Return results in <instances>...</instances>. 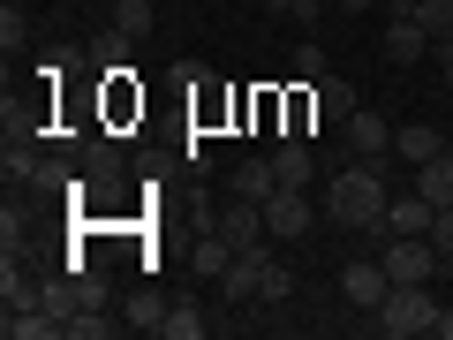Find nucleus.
<instances>
[{
	"instance_id": "obj_14",
	"label": "nucleus",
	"mask_w": 453,
	"mask_h": 340,
	"mask_svg": "<svg viewBox=\"0 0 453 340\" xmlns=\"http://www.w3.org/2000/svg\"><path fill=\"white\" fill-rule=\"evenodd\" d=\"M393 151H401L408 166H423V159H438V151H446V136H438L431 121H416V129H393Z\"/></svg>"
},
{
	"instance_id": "obj_22",
	"label": "nucleus",
	"mask_w": 453,
	"mask_h": 340,
	"mask_svg": "<svg viewBox=\"0 0 453 340\" xmlns=\"http://www.w3.org/2000/svg\"><path fill=\"white\" fill-rule=\"evenodd\" d=\"M295 76L318 83V76H325V53H318V46H303V53H295Z\"/></svg>"
},
{
	"instance_id": "obj_24",
	"label": "nucleus",
	"mask_w": 453,
	"mask_h": 340,
	"mask_svg": "<svg viewBox=\"0 0 453 340\" xmlns=\"http://www.w3.org/2000/svg\"><path fill=\"white\" fill-rule=\"evenodd\" d=\"M318 8H325V0H295L288 16H295V23H318Z\"/></svg>"
},
{
	"instance_id": "obj_17",
	"label": "nucleus",
	"mask_w": 453,
	"mask_h": 340,
	"mask_svg": "<svg viewBox=\"0 0 453 340\" xmlns=\"http://www.w3.org/2000/svg\"><path fill=\"white\" fill-rule=\"evenodd\" d=\"M159 333H166V340H204L211 318H204L196 303H166V325H159Z\"/></svg>"
},
{
	"instance_id": "obj_6",
	"label": "nucleus",
	"mask_w": 453,
	"mask_h": 340,
	"mask_svg": "<svg viewBox=\"0 0 453 340\" xmlns=\"http://www.w3.org/2000/svg\"><path fill=\"white\" fill-rule=\"evenodd\" d=\"M340 136H348V159H386L393 151V129H386V113L356 106L348 121H340Z\"/></svg>"
},
{
	"instance_id": "obj_7",
	"label": "nucleus",
	"mask_w": 453,
	"mask_h": 340,
	"mask_svg": "<svg viewBox=\"0 0 453 340\" xmlns=\"http://www.w3.org/2000/svg\"><path fill=\"white\" fill-rule=\"evenodd\" d=\"M219 235L234 250H265V235H273V227H265V205H257V197H234V205L219 212Z\"/></svg>"
},
{
	"instance_id": "obj_3",
	"label": "nucleus",
	"mask_w": 453,
	"mask_h": 340,
	"mask_svg": "<svg viewBox=\"0 0 453 340\" xmlns=\"http://www.w3.org/2000/svg\"><path fill=\"white\" fill-rule=\"evenodd\" d=\"M378 258H386L393 288H431V273L446 265V258L431 250V235H386V250H378Z\"/></svg>"
},
{
	"instance_id": "obj_12",
	"label": "nucleus",
	"mask_w": 453,
	"mask_h": 340,
	"mask_svg": "<svg viewBox=\"0 0 453 340\" xmlns=\"http://www.w3.org/2000/svg\"><path fill=\"white\" fill-rule=\"evenodd\" d=\"M310 91H318V121H348V113L363 106V98H356V83H348V76H333V68H325V76L310 83Z\"/></svg>"
},
{
	"instance_id": "obj_15",
	"label": "nucleus",
	"mask_w": 453,
	"mask_h": 340,
	"mask_svg": "<svg viewBox=\"0 0 453 340\" xmlns=\"http://www.w3.org/2000/svg\"><path fill=\"white\" fill-rule=\"evenodd\" d=\"M416 189L431 197V205H453V151H438V159L416 166Z\"/></svg>"
},
{
	"instance_id": "obj_25",
	"label": "nucleus",
	"mask_w": 453,
	"mask_h": 340,
	"mask_svg": "<svg viewBox=\"0 0 453 340\" xmlns=\"http://www.w3.org/2000/svg\"><path fill=\"white\" fill-rule=\"evenodd\" d=\"M438 340H453V303H446V310H438Z\"/></svg>"
},
{
	"instance_id": "obj_21",
	"label": "nucleus",
	"mask_w": 453,
	"mask_h": 340,
	"mask_svg": "<svg viewBox=\"0 0 453 340\" xmlns=\"http://www.w3.org/2000/svg\"><path fill=\"white\" fill-rule=\"evenodd\" d=\"M431 250H438V258H453V205H438V220H431Z\"/></svg>"
},
{
	"instance_id": "obj_9",
	"label": "nucleus",
	"mask_w": 453,
	"mask_h": 340,
	"mask_svg": "<svg viewBox=\"0 0 453 340\" xmlns=\"http://www.w3.org/2000/svg\"><path fill=\"white\" fill-rule=\"evenodd\" d=\"M273 166H280V189H310V182H318V151H310L303 136H280Z\"/></svg>"
},
{
	"instance_id": "obj_10",
	"label": "nucleus",
	"mask_w": 453,
	"mask_h": 340,
	"mask_svg": "<svg viewBox=\"0 0 453 340\" xmlns=\"http://www.w3.org/2000/svg\"><path fill=\"white\" fill-rule=\"evenodd\" d=\"M431 220H438V205L423 189H408V197L386 205V235H431Z\"/></svg>"
},
{
	"instance_id": "obj_18",
	"label": "nucleus",
	"mask_w": 453,
	"mask_h": 340,
	"mask_svg": "<svg viewBox=\"0 0 453 340\" xmlns=\"http://www.w3.org/2000/svg\"><path fill=\"white\" fill-rule=\"evenodd\" d=\"M408 16L431 31V46H446V38H453V0H408Z\"/></svg>"
},
{
	"instance_id": "obj_20",
	"label": "nucleus",
	"mask_w": 453,
	"mask_h": 340,
	"mask_svg": "<svg viewBox=\"0 0 453 340\" xmlns=\"http://www.w3.org/2000/svg\"><path fill=\"white\" fill-rule=\"evenodd\" d=\"M288 295H295V273H288V265H280V258H265V280H257V303H288Z\"/></svg>"
},
{
	"instance_id": "obj_11",
	"label": "nucleus",
	"mask_w": 453,
	"mask_h": 340,
	"mask_svg": "<svg viewBox=\"0 0 453 340\" xmlns=\"http://www.w3.org/2000/svg\"><path fill=\"white\" fill-rule=\"evenodd\" d=\"M257 280H265V250H242V258L219 273V303H250V295H257Z\"/></svg>"
},
{
	"instance_id": "obj_8",
	"label": "nucleus",
	"mask_w": 453,
	"mask_h": 340,
	"mask_svg": "<svg viewBox=\"0 0 453 340\" xmlns=\"http://www.w3.org/2000/svg\"><path fill=\"white\" fill-rule=\"evenodd\" d=\"M378 46H386L393 68H416L423 53H431V31H423L416 16H386V38H378Z\"/></svg>"
},
{
	"instance_id": "obj_16",
	"label": "nucleus",
	"mask_w": 453,
	"mask_h": 340,
	"mask_svg": "<svg viewBox=\"0 0 453 340\" xmlns=\"http://www.w3.org/2000/svg\"><path fill=\"white\" fill-rule=\"evenodd\" d=\"M151 23H159V16H151V0H113V31L129 38V46H144Z\"/></svg>"
},
{
	"instance_id": "obj_23",
	"label": "nucleus",
	"mask_w": 453,
	"mask_h": 340,
	"mask_svg": "<svg viewBox=\"0 0 453 340\" xmlns=\"http://www.w3.org/2000/svg\"><path fill=\"white\" fill-rule=\"evenodd\" d=\"M438 53V83H453V38H446V46H431Z\"/></svg>"
},
{
	"instance_id": "obj_4",
	"label": "nucleus",
	"mask_w": 453,
	"mask_h": 340,
	"mask_svg": "<svg viewBox=\"0 0 453 340\" xmlns=\"http://www.w3.org/2000/svg\"><path fill=\"white\" fill-rule=\"evenodd\" d=\"M386 288H393L386 258H348V265H340V303H348V310H378Z\"/></svg>"
},
{
	"instance_id": "obj_26",
	"label": "nucleus",
	"mask_w": 453,
	"mask_h": 340,
	"mask_svg": "<svg viewBox=\"0 0 453 340\" xmlns=\"http://www.w3.org/2000/svg\"><path fill=\"white\" fill-rule=\"evenodd\" d=\"M340 8H348V16H371V8H378V0H340Z\"/></svg>"
},
{
	"instance_id": "obj_2",
	"label": "nucleus",
	"mask_w": 453,
	"mask_h": 340,
	"mask_svg": "<svg viewBox=\"0 0 453 340\" xmlns=\"http://www.w3.org/2000/svg\"><path fill=\"white\" fill-rule=\"evenodd\" d=\"M371 325L386 340H416V333H438V303L431 288H386V303L371 310Z\"/></svg>"
},
{
	"instance_id": "obj_1",
	"label": "nucleus",
	"mask_w": 453,
	"mask_h": 340,
	"mask_svg": "<svg viewBox=\"0 0 453 340\" xmlns=\"http://www.w3.org/2000/svg\"><path fill=\"white\" fill-rule=\"evenodd\" d=\"M386 159H348L333 182H325V220L333 227H371V235H386Z\"/></svg>"
},
{
	"instance_id": "obj_5",
	"label": "nucleus",
	"mask_w": 453,
	"mask_h": 340,
	"mask_svg": "<svg viewBox=\"0 0 453 340\" xmlns=\"http://www.w3.org/2000/svg\"><path fill=\"white\" fill-rule=\"evenodd\" d=\"M265 227H273V243H303L310 227H318L310 189H273V197H265Z\"/></svg>"
},
{
	"instance_id": "obj_13",
	"label": "nucleus",
	"mask_w": 453,
	"mask_h": 340,
	"mask_svg": "<svg viewBox=\"0 0 453 340\" xmlns=\"http://www.w3.org/2000/svg\"><path fill=\"white\" fill-rule=\"evenodd\" d=\"M226 182H234V197H257V205H265V197L280 189V166H273V151H265V159H242Z\"/></svg>"
},
{
	"instance_id": "obj_19",
	"label": "nucleus",
	"mask_w": 453,
	"mask_h": 340,
	"mask_svg": "<svg viewBox=\"0 0 453 340\" xmlns=\"http://www.w3.org/2000/svg\"><path fill=\"white\" fill-rule=\"evenodd\" d=\"M129 325H136V333H159V325H166V295L136 288V295H129Z\"/></svg>"
},
{
	"instance_id": "obj_27",
	"label": "nucleus",
	"mask_w": 453,
	"mask_h": 340,
	"mask_svg": "<svg viewBox=\"0 0 453 340\" xmlns=\"http://www.w3.org/2000/svg\"><path fill=\"white\" fill-rule=\"evenodd\" d=\"M257 8H265V16H288V8H295V0H257Z\"/></svg>"
},
{
	"instance_id": "obj_28",
	"label": "nucleus",
	"mask_w": 453,
	"mask_h": 340,
	"mask_svg": "<svg viewBox=\"0 0 453 340\" xmlns=\"http://www.w3.org/2000/svg\"><path fill=\"white\" fill-rule=\"evenodd\" d=\"M106 8H113V0H106Z\"/></svg>"
}]
</instances>
